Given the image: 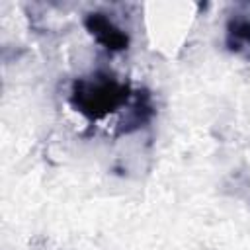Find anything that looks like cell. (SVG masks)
<instances>
[{"instance_id":"obj_1","label":"cell","mask_w":250,"mask_h":250,"mask_svg":"<svg viewBox=\"0 0 250 250\" xmlns=\"http://www.w3.org/2000/svg\"><path fill=\"white\" fill-rule=\"evenodd\" d=\"M135 90L129 82L119 80L111 72H92L74 78L68 92L70 105L88 121H100L119 109H125L133 100Z\"/></svg>"},{"instance_id":"obj_2","label":"cell","mask_w":250,"mask_h":250,"mask_svg":"<svg viewBox=\"0 0 250 250\" xmlns=\"http://www.w3.org/2000/svg\"><path fill=\"white\" fill-rule=\"evenodd\" d=\"M86 31L111 53H121L129 47V35L123 27H119L107 14L104 12H88L82 20Z\"/></svg>"},{"instance_id":"obj_3","label":"cell","mask_w":250,"mask_h":250,"mask_svg":"<svg viewBox=\"0 0 250 250\" xmlns=\"http://www.w3.org/2000/svg\"><path fill=\"white\" fill-rule=\"evenodd\" d=\"M154 113H156V107H154V102H152V94L146 88L135 90L133 100L127 105V113L117 123L115 137L129 135V133H135V131L146 127L152 121Z\"/></svg>"},{"instance_id":"obj_4","label":"cell","mask_w":250,"mask_h":250,"mask_svg":"<svg viewBox=\"0 0 250 250\" xmlns=\"http://www.w3.org/2000/svg\"><path fill=\"white\" fill-rule=\"evenodd\" d=\"M225 47L234 55L250 57V14L234 12L227 18Z\"/></svg>"}]
</instances>
